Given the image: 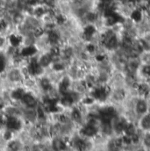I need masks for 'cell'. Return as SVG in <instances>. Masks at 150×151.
I'll return each instance as SVG.
<instances>
[{"label": "cell", "mask_w": 150, "mask_h": 151, "mask_svg": "<svg viewBox=\"0 0 150 151\" xmlns=\"http://www.w3.org/2000/svg\"><path fill=\"white\" fill-rule=\"evenodd\" d=\"M133 111L138 119L148 113L147 99L145 97H136L133 105Z\"/></svg>", "instance_id": "6da1fadb"}, {"label": "cell", "mask_w": 150, "mask_h": 151, "mask_svg": "<svg viewBox=\"0 0 150 151\" xmlns=\"http://www.w3.org/2000/svg\"><path fill=\"white\" fill-rule=\"evenodd\" d=\"M141 66H150V49H143L138 56Z\"/></svg>", "instance_id": "277c9868"}, {"label": "cell", "mask_w": 150, "mask_h": 151, "mask_svg": "<svg viewBox=\"0 0 150 151\" xmlns=\"http://www.w3.org/2000/svg\"><path fill=\"white\" fill-rule=\"evenodd\" d=\"M136 124H137V127L141 132H150V113L148 112L146 114L141 116L136 122Z\"/></svg>", "instance_id": "7a4b0ae2"}, {"label": "cell", "mask_w": 150, "mask_h": 151, "mask_svg": "<svg viewBox=\"0 0 150 151\" xmlns=\"http://www.w3.org/2000/svg\"><path fill=\"white\" fill-rule=\"evenodd\" d=\"M139 143L145 151H150V132H141Z\"/></svg>", "instance_id": "3957f363"}, {"label": "cell", "mask_w": 150, "mask_h": 151, "mask_svg": "<svg viewBox=\"0 0 150 151\" xmlns=\"http://www.w3.org/2000/svg\"><path fill=\"white\" fill-rule=\"evenodd\" d=\"M147 104H148V112L150 113V98H147Z\"/></svg>", "instance_id": "5b68a950"}]
</instances>
